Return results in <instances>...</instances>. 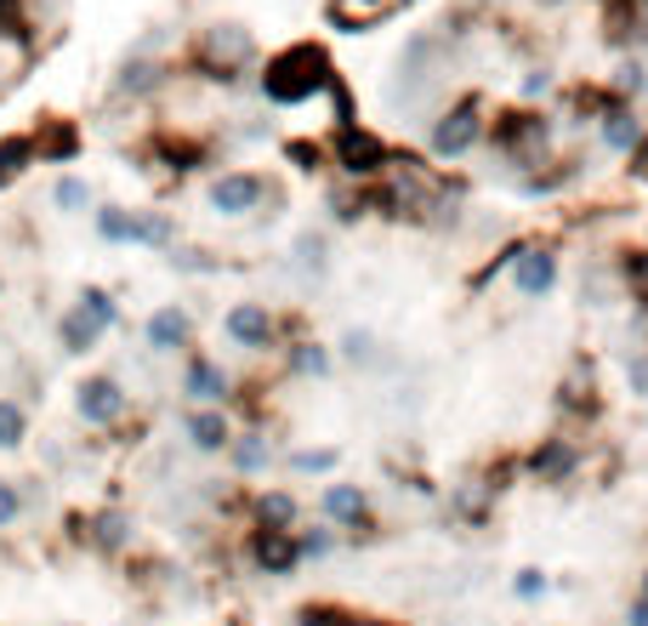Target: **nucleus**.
<instances>
[{
  "mask_svg": "<svg viewBox=\"0 0 648 626\" xmlns=\"http://www.w3.org/2000/svg\"><path fill=\"white\" fill-rule=\"evenodd\" d=\"M336 63L319 41H296V46H279L273 57H262L256 69V97L267 109H307L319 103V97H330L336 86Z\"/></svg>",
  "mask_w": 648,
  "mask_h": 626,
  "instance_id": "1",
  "label": "nucleus"
},
{
  "mask_svg": "<svg viewBox=\"0 0 648 626\" xmlns=\"http://www.w3.org/2000/svg\"><path fill=\"white\" fill-rule=\"evenodd\" d=\"M256 69H262V52L245 23H205L183 52V75L222 86V91H239L245 80H256Z\"/></svg>",
  "mask_w": 648,
  "mask_h": 626,
  "instance_id": "2",
  "label": "nucleus"
},
{
  "mask_svg": "<svg viewBox=\"0 0 648 626\" xmlns=\"http://www.w3.org/2000/svg\"><path fill=\"white\" fill-rule=\"evenodd\" d=\"M205 211L217 222H251L285 211V183L262 166H222L205 177Z\"/></svg>",
  "mask_w": 648,
  "mask_h": 626,
  "instance_id": "3",
  "label": "nucleus"
},
{
  "mask_svg": "<svg viewBox=\"0 0 648 626\" xmlns=\"http://www.w3.org/2000/svg\"><path fill=\"white\" fill-rule=\"evenodd\" d=\"M307 337L301 331V314H279L262 296H239V303L222 308V342L239 348L245 359H279L285 342Z\"/></svg>",
  "mask_w": 648,
  "mask_h": 626,
  "instance_id": "4",
  "label": "nucleus"
},
{
  "mask_svg": "<svg viewBox=\"0 0 648 626\" xmlns=\"http://www.w3.org/2000/svg\"><path fill=\"white\" fill-rule=\"evenodd\" d=\"M68 536H75L80 552L102 558V564H125V558H136V513L125 502L80 507V513H68Z\"/></svg>",
  "mask_w": 648,
  "mask_h": 626,
  "instance_id": "5",
  "label": "nucleus"
},
{
  "mask_svg": "<svg viewBox=\"0 0 648 626\" xmlns=\"http://www.w3.org/2000/svg\"><path fill=\"white\" fill-rule=\"evenodd\" d=\"M68 393H75L68 405H75V421L86 427V433L114 439L120 427L136 416V393H131L114 371H86V376H80L75 387H68Z\"/></svg>",
  "mask_w": 648,
  "mask_h": 626,
  "instance_id": "6",
  "label": "nucleus"
},
{
  "mask_svg": "<svg viewBox=\"0 0 648 626\" xmlns=\"http://www.w3.org/2000/svg\"><path fill=\"white\" fill-rule=\"evenodd\" d=\"M393 154H398V149L382 138V131H370L364 120L330 131V172H336L341 183H353V188L382 183V177L393 172Z\"/></svg>",
  "mask_w": 648,
  "mask_h": 626,
  "instance_id": "7",
  "label": "nucleus"
},
{
  "mask_svg": "<svg viewBox=\"0 0 648 626\" xmlns=\"http://www.w3.org/2000/svg\"><path fill=\"white\" fill-rule=\"evenodd\" d=\"M314 513H319L325 524H336L341 541H375V536H382V524H375V507H370V490L353 484V479H330V484L319 490Z\"/></svg>",
  "mask_w": 648,
  "mask_h": 626,
  "instance_id": "8",
  "label": "nucleus"
},
{
  "mask_svg": "<svg viewBox=\"0 0 648 626\" xmlns=\"http://www.w3.org/2000/svg\"><path fill=\"white\" fill-rule=\"evenodd\" d=\"M177 399H183V405H222V410H233V399H239V376L222 365L217 353L194 348V353L177 359Z\"/></svg>",
  "mask_w": 648,
  "mask_h": 626,
  "instance_id": "9",
  "label": "nucleus"
},
{
  "mask_svg": "<svg viewBox=\"0 0 648 626\" xmlns=\"http://www.w3.org/2000/svg\"><path fill=\"white\" fill-rule=\"evenodd\" d=\"M183 80V69L171 57H154V52H131V57H120V69H114V80H109V97L114 103H160V97Z\"/></svg>",
  "mask_w": 648,
  "mask_h": 626,
  "instance_id": "10",
  "label": "nucleus"
},
{
  "mask_svg": "<svg viewBox=\"0 0 648 626\" xmlns=\"http://www.w3.org/2000/svg\"><path fill=\"white\" fill-rule=\"evenodd\" d=\"M239 558H245V570L262 581H296L307 570L296 530H239Z\"/></svg>",
  "mask_w": 648,
  "mask_h": 626,
  "instance_id": "11",
  "label": "nucleus"
},
{
  "mask_svg": "<svg viewBox=\"0 0 648 626\" xmlns=\"http://www.w3.org/2000/svg\"><path fill=\"white\" fill-rule=\"evenodd\" d=\"M477 143H484V103H477V97H461V103H450L427 125V154L432 160H466Z\"/></svg>",
  "mask_w": 648,
  "mask_h": 626,
  "instance_id": "12",
  "label": "nucleus"
},
{
  "mask_svg": "<svg viewBox=\"0 0 648 626\" xmlns=\"http://www.w3.org/2000/svg\"><path fill=\"white\" fill-rule=\"evenodd\" d=\"M233 433H239V416L222 410V405H183L177 410V439L194 455H205V461H222L228 444H233Z\"/></svg>",
  "mask_w": 648,
  "mask_h": 626,
  "instance_id": "13",
  "label": "nucleus"
},
{
  "mask_svg": "<svg viewBox=\"0 0 648 626\" xmlns=\"http://www.w3.org/2000/svg\"><path fill=\"white\" fill-rule=\"evenodd\" d=\"M143 348L154 359H183L199 348V319L188 303H160L149 319H143Z\"/></svg>",
  "mask_w": 648,
  "mask_h": 626,
  "instance_id": "14",
  "label": "nucleus"
},
{
  "mask_svg": "<svg viewBox=\"0 0 648 626\" xmlns=\"http://www.w3.org/2000/svg\"><path fill=\"white\" fill-rule=\"evenodd\" d=\"M307 524V507L296 490L285 484H251L245 490V524L239 530H301Z\"/></svg>",
  "mask_w": 648,
  "mask_h": 626,
  "instance_id": "15",
  "label": "nucleus"
},
{
  "mask_svg": "<svg viewBox=\"0 0 648 626\" xmlns=\"http://www.w3.org/2000/svg\"><path fill=\"white\" fill-rule=\"evenodd\" d=\"M29 138H34L41 166H75V160L86 154V125L68 120V114H41L29 125Z\"/></svg>",
  "mask_w": 648,
  "mask_h": 626,
  "instance_id": "16",
  "label": "nucleus"
},
{
  "mask_svg": "<svg viewBox=\"0 0 648 626\" xmlns=\"http://www.w3.org/2000/svg\"><path fill=\"white\" fill-rule=\"evenodd\" d=\"M222 468L233 473V484H251V479H267L273 468H279V450H273V433L267 427H239Z\"/></svg>",
  "mask_w": 648,
  "mask_h": 626,
  "instance_id": "17",
  "label": "nucleus"
},
{
  "mask_svg": "<svg viewBox=\"0 0 648 626\" xmlns=\"http://www.w3.org/2000/svg\"><path fill=\"white\" fill-rule=\"evenodd\" d=\"M546 143H552V125H546L540 114H506L495 125V149L512 160V166H535V160L546 154Z\"/></svg>",
  "mask_w": 648,
  "mask_h": 626,
  "instance_id": "18",
  "label": "nucleus"
},
{
  "mask_svg": "<svg viewBox=\"0 0 648 626\" xmlns=\"http://www.w3.org/2000/svg\"><path fill=\"white\" fill-rule=\"evenodd\" d=\"M171 245H183L177 217L160 211V206H131V217H125V251H160L165 256Z\"/></svg>",
  "mask_w": 648,
  "mask_h": 626,
  "instance_id": "19",
  "label": "nucleus"
},
{
  "mask_svg": "<svg viewBox=\"0 0 648 626\" xmlns=\"http://www.w3.org/2000/svg\"><path fill=\"white\" fill-rule=\"evenodd\" d=\"M506 274H512V290L529 296V303H540V296H552V285H558V256L546 245H518Z\"/></svg>",
  "mask_w": 648,
  "mask_h": 626,
  "instance_id": "20",
  "label": "nucleus"
},
{
  "mask_svg": "<svg viewBox=\"0 0 648 626\" xmlns=\"http://www.w3.org/2000/svg\"><path fill=\"white\" fill-rule=\"evenodd\" d=\"M279 365H285V376H296V382H330V376H336V348L319 342V337H296V342H285Z\"/></svg>",
  "mask_w": 648,
  "mask_h": 626,
  "instance_id": "21",
  "label": "nucleus"
},
{
  "mask_svg": "<svg viewBox=\"0 0 648 626\" xmlns=\"http://www.w3.org/2000/svg\"><path fill=\"white\" fill-rule=\"evenodd\" d=\"M102 342H109V337H102V331H97V325H91L75 303H68V308L57 314V353H68V359H91Z\"/></svg>",
  "mask_w": 648,
  "mask_h": 626,
  "instance_id": "22",
  "label": "nucleus"
},
{
  "mask_svg": "<svg viewBox=\"0 0 648 626\" xmlns=\"http://www.w3.org/2000/svg\"><path fill=\"white\" fill-rule=\"evenodd\" d=\"M75 308H80V314L97 325L102 337L125 331V308H120V296H114L109 285H97V279H91V285H80V290H75Z\"/></svg>",
  "mask_w": 648,
  "mask_h": 626,
  "instance_id": "23",
  "label": "nucleus"
},
{
  "mask_svg": "<svg viewBox=\"0 0 648 626\" xmlns=\"http://www.w3.org/2000/svg\"><path fill=\"white\" fill-rule=\"evenodd\" d=\"M34 166H41V154H34V138H29V131H0V194L18 188Z\"/></svg>",
  "mask_w": 648,
  "mask_h": 626,
  "instance_id": "24",
  "label": "nucleus"
},
{
  "mask_svg": "<svg viewBox=\"0 0 648 626\" xmlns=\"http://www.w3.org/2000/svg\"><path fill=\"white\" fill-rule=\"evenodd\" d=\"M279 468H285L290 479H336L341 450H336V444H296V450L279 455Z\"/></svg>",
  "mask_w": 648,
  "mask_h": 626,
  "instance_id": "25",
  "label": "nucleus"
},
{
  "mask_svg": "<svg viewBox=\"0 0 648 626\" xmlns=\"http://www.w3.org/2000/svg\"><path fill=\"white\" fill-rule=\"evenodd\" d=\"M290 268L301 279H325L330 274V234L325 228H301V234L290 240Z\"/></svg>",
  "mask_w": 648,
  "mask_h": 626,
  "instance_id": "26",
  "label": "nucleus"
},
{
  "mask_svg": "<svg viewBox=\"0 0 648 626\" xmlns=\"http://www.w3.org/2000/svg\"><path fill=\"white\" fill-rule=\"evenodd\" d=\"M52 211H57V217H91V211H97V188H91V177H80V172H57V183H52Z\"/></svg>",
  "mask_w": 648,
  "mask_h": 626,
  "instance_id": "27",
  "label": "nucleus"
},
{
  "mask_svg": "<svg viewBox=\"0 0 648 626\" xmlns=\"http://www.w3.org/2000/svg\"><path fill=\"white\" fill-rule=\"evenodd\" d=\"M574 461H580V450H574L569 439H546V444L529 455V479H540V484H563V479L574 473Z\"/></svg>",
  "mask_w": 648,
  "mask_h": 626,
  "instance_id": "28",
  "label": "nucleus"
},
{
  "mask_svg": "<svg viewBox=\"0 0 648 626\" xmlns=\"http://www.w3.org/2000/svg\"><path fill=\"white\" fill-rule=\"evenodd\" d=\"M29 513H34V479L0 473V536H12Z\"/></svg>",
  "mask_w": 648,
  "mask_h": 626,
  "instance_id": "29",
  "label": "nucleus"
},
{
  "mask_svg": "<svg viewBox=\"0 0 648 626\" xmlns=\"http://www.w3.org/2000/svg\"><path fill=\"white\" fill-rule=\"evenodd\" d=\"M34 433V410L23 399H12V393H0V455H18Z\"/></svg>",
  "mask_w": 648,
  "mask_h": 626,
  "instance_id": "30",
  "label": "nucleus"
},
{
  "mask_svg": "<svg viewBox=\"0 0 648 626\" xmlns=\"http://www.w3.org/2000/svg\"><path fill=\"white\" fill-rule=\"evenodd\" d=\"M296 547H301V564H325V558L341 552V530L325 524V518H314V524H301V530H296Z\"/></svg>",
  "mask_w": 648,
  "mask_h": 626,
  "instance_id": "31",
  "label": "nucleus"
},
{
  "mask_svg": "<svg viewBox=\"0 0 648 626\" xmlns=\"http://www.w3.org/2000/svg\"><path fill=\"white\" fill-rule=\"evenodd\" d=\"M165 262H171L177 274H188V279H211V274H222V268H228V262H222L217 251H205V245H171V251H165Z\"/></svg>",
  "mask_w": 648,
  "mask_h": 626,
  "instance_id": "32",
  "label": "nucleus"
},
{
  "mask_svg": "<svg viewBox=\"0 0 648 626\" xmlns=\"http://www.w3.org/2000/svg\"><path fill=\"white\" fill-rule=\"evenodd\" d=\"M603 143H608L614 154H631V149L642 143V120H637L631 109H608V114H603Z\"/></svg>",
  "mask_w": 648,
  "mask_h": 626,
  "instance_id": "33",
  "label": "nucleus"
},
{
  "mask_svg": "<svg viewBox=\"0 0 648 626\" xmlns=\"http://www.w3.org/2000/svg\"><path fill=\"white\" fill-rule=\"evenodd\" d=\"M285 166H290V172H301V177H319V172H330V143L290 138V143H285Z\"/></svg>",
  "mask_w": 648,
  "mask_h": 626,
  "instance_id": "34",
  "label": "nucleus"
},
{
  "mask_svg": "<svg viewBox=\"0 0 648 626\" xmlns=\"http://www.w3.org/2000/svg\"><path fill=\"white\" fill-rule=\"evenodd\" d=\"M125 217H131V206H120V200H97V211H91V234H97L102 245H120V251H125Z\"/></svg>",
  "mask_w": 648,
  "mask_h": 626,
  "instance_id": "35",
  "label": "nucleus"
},
{
  "mask_svg": "<svg viewBox=\"0 0 648 626\" xmlns=\"http://www.w3.org/2000/svg\"><path fill=\"white\" fill-rule=\"evenodd\" d=\"M336 359H348L353 371H370L375 359H382V342H375L370 331H359V325H353V331H341V342H336Z\"/></svg>",
  "mask_w": 648,
  "mask_h": 626,
  "instance_id": "36",
  "label": "nucleus"
},
{
  "mask_svg": "<svg viewBox=\"0 0 648 626\" xmlns=\"http://www.w3.org/2000/svg\"><path fill=\"white\" fill-rule=\"evenodd\" d=\"M353 620H359L353 609H341L330 598H314V604H296L290 609V626H353Z\"/></svg>",
  "mask_w": 648,
  "mask_h": 626,
  "instance_id": "37",
  "label": "nucleus"
},
{
  "mask_svg": "<svg viewBox=\"0 0 648 626\" xmlns=\"http://www.w3.org/2000/svg\"><path fill=\"white\" fill-rule=\"evenodd\" d=\"M0 41L29 52V0H0Z\"/></svg>",
  "mask_w": 648,
  "mask_h": 626,
  "instance_id": "38",
  "label": "nucleus"
},
{
  "mask_svg": "<svg viewBox=\"0 0 648 626\" xmlns=\"http://www.w3.org/2000/svg\"><path fill=\"white\" fill-rule=\"evenodd\" d=\"M512 592H518L524 604H535L540 592H546V575H540V570H518V575H512Z\"/></svg>",
  "mask_w": 648,
  "mask_h": 626,
  "instance_id": "39",
  "label": "nucleus"
},
{
  "mask_svg": "<svg viewBox=\"0 0 648 626\" xmlns=\"http://www.w3.org/2000/svg\"><path fill=\"white\" fill-rule=\"evenodd\" d=\"M631 387L648 393V359H637V365H631Z\"/></svg>",
  "mask_w": 648,
  "mask_h": 626,
  "instance_id": "40",
  "label": "nucleus"
},
{
  "mask_svg": "<svg viewBox=\"0 0 648 626\" xmlns=\"http://www.w3.org/2000/svg\"><path fill=\"white\" fill-rule=\"evenodd\" d=\"M353 626H404V620H393V615H359Z\"/></svg>",
  "mask_w": 648,
  "mask_h": 626,
  "instance_id": "41",
  "label": "nucleus"
},
{
  "mask_svg": "<svg viewBox=\"0 0 648 626\" xmlns=\"http://www.w3.org/2000/svg\"><path fill=\"white\" fill-rule=\"evenodd\" d=\"M631 626H648V598H637V604H631Z\"/></svg>",
  "mask_w": 648,
  "mask_h": 626,
  "instance_id": "42",
  "label": "nucleus"
},
{
  "mask_svg": "<svg viewBox=\"0 0 648 626\" xmlns=\"http://www.w3.org/2000/svg\"><path fill=\"white\" fill-rule=\"evenodd\" d=\"M637 279H642V290H648V256L637 262Z\"/></svg>",
  "mask_w": 648,
  "mask_h": 626,
  "instance_id": "43",
  "label": "nucleus"
},
{
  "mask_svg": "<svg viewBox=\"0 0 648 626\" xmlns=\"http://www.w3.org/2000/svg\"><path fill=\"white\" fill-rule=\"evenodd\" d=\"M642 598H648V575H642Z\"/></svg>",
  "mask_w": 648,
  "mask_h": 626,
  "instance_id": "44",
  "label": "nucleus"
},
{
  "mask_svg": "<svg viewBox=\"0 0 648 626\" xmlns=\"http://www.w3.org/2000/svg\"><path fill=\"white\" fill-rule=\"evenodd\" d=\"M0 296H7V279H0Z\"/></svg>",
  "mask_w": 648,
  "mask_h": 626,
  "instance_id": "45",
  "label": "nucleus"
}]
</instances>
